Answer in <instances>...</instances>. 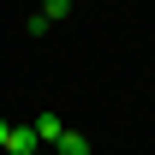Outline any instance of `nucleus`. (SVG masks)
Listing matches in <instances>:
<instances>
[{
    "mask_svg": "<svg viewBox=\"0 0 155 155\" xmlns=\"http://www.w3.org/2000/svg\"><path fill=\"white\" fill-rule=\"evenodd\" d=\"M6 149H12V155H36V149H42L36 125H12V131H6Z\"/></svg>",
    "mask_w": 155,
    "mask_h": 155,
    "instance_id": "1",
    "label": "nucleus"
},
{
    "mask_svg": "<svg viewBox=\"0 0 155 155\" xmlns=\"http://www.w3.org/2000/svg\"><path fill=\"white\" fill-rule=\"evenodd\" d=\"M54 155H90V137L66 125V131H60V143H54Z\"/></svg>",
    "mask_w": 155,
    "mask_h": 155,
    "instance_id": "2",
    "label": "nucleus"
},
{
    "mask_svg": "<svg viewBox=\"0 0 155 155\" xmlns=\"http://www.w3.org/2000/svg\"><path fill=\"white\" fill-rule=\"evenodd\" d=\"M60 131H66L60 114H36V137H42V143H60Z\"/></svg>",
    "mask_w": 155,
    "mask_h": 155,
    "instance_id": "3",
    "label": "nucleus"
},
{
    "mask_svg": "<svg viewBox=\"0 0 155 155\" xmlns=\"http://www.w3.org/2000/svg\"><path fill=\"white\" fill-rule=\"evenodd\" d=\"M42 18L60 24V18H72V0H42Z\"/></svg>",
    "mask_w": 155,
    "mask_h": 155,
    "instance_id": "4",
    "label": "nucleus"
},
{
    "mask_svg": "<svg viewBox=\"0 0 155 155\" xmlns=\"http://www.w3.org/2000/svg\"><path fill=\"white\" fill-rule=\"evenodd\" d=\"M6 131H12V125H6V119H0V149H6Z\"/></svg>",
    "mask_w": 155,
    "mask_h": 155,
    "instance_id": "5",
    "label": "nucleus"
},
{
    "mask_svg": "<svg viewBox=\"0 0 155 155\" xmlns=\"http://www.w3.org/2000/svg\"><path fill=\"white\" fill-rule=\"evenodd\" d=\"M36 155H54V149H36Z\"/></svg>",
    "mask_w": 155,
    "mask_h": 155,
    "instance_id": "6",
    "label": "nucleus"
}]
</instances>
